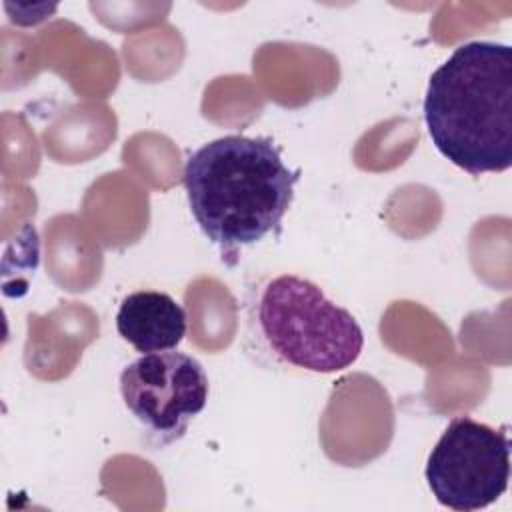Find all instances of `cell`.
Returning a JSON list of instances; mask_svg holds the SVG:
<instances>
[{"label": "cell", "mask_w": 512, "mask_h": 512, "mask_svg": "<svg viewBox=\"0 0 512 512\" xmlns=\"http://www.w3.org/2000/svg\"><path fill=\"white\" fill-rule=\"evenodd\" d=\"M300 170L284 164L270 138L228 134L196 148L184 164L190 212L204 236L236 264L244 246L280 234Z\"/></svg>", "instance_id": "1"}, {"label": "cell", "mask_w": 512, "mask_h": 512, "mask_svg": "<svg viewBox=\"0 0 512 512\" xmlns=\"http://www.w3.org/2000/svg\"><path fill=\"white\" fill-rule=\"evenodd\" d=\"M424 122L436 150L480 176L512 166V48L472 40L430 76Z\"/></svg>", "instance_id": "2"}, {"label": "cell", "mask_w": 512, "mask_h": 512, "mask_svg": "<svg viewBox=\"0 0 512 512\" xmlns=\"http://www.w3.org/2000/svg\"><path fill=\"white\" fill-rule=\"evenodd\" d=\"M248 324L274 362L304 372L346 370L364 348L356 318L318 284L296 274L272 276L256 288Z\"/></svg>", "instance_id": "3"}, {"label": "cell", "mask_w": 512, "mask_h": 512, "mask_svg": "<svg viewBox=\"0 0 512 512\" xmlns=\"http://www.w3.org/2000/svg\"><path fill=\"white\" fill-rule=\"evenodd\" d=\"M436 502L458 512H472L496 502L510 480V440L470 416H454L424 470Z\"/></svg>", "instance_id": "4"}, {"label": "cell", "mask_w": 512, "mask_h": 512, "mask_svg": "<svg viewBox=\"0 0 512 512\" xmlns=\"http://www.w3.org/2000/svg\"><path fill=\"white\" fill-rule=\"evenodd\" d=\"M208 374L190 354L148 352L120 372V394L128 412L156 446L180 440L190 422L206 408Z\"/></svg>", "instance_id": "5"}, {"label": "cell", "mask_w": 512, "mask_h": 512, "mask_svg": "<svg viewBox=\"0 0 512 512\" xmlns=\"http://www.w3.org/2000/svg\"><path fill=\"white\" fill-rule=\"evenodd\" d=\"M116 330L142 354L174 350L186 334V312L166 292L136 290L122 298Z\"/></svg>", "instance_id": "6"}]
</instances>
